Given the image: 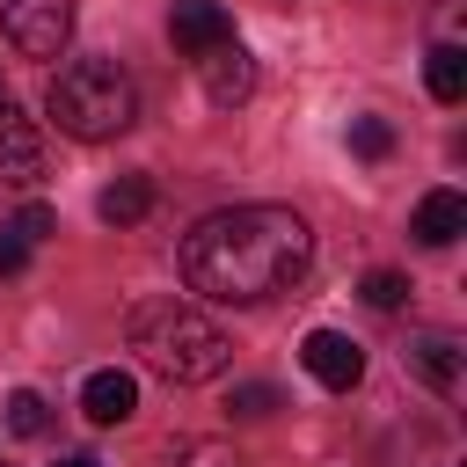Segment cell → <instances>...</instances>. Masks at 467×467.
Wrapping results in <instances>:
<instances>
[{
    "mask_svg": "<svg viewBox=\"0 0 467 467\" xmlns=\"http://www.w3.org/2000/svg\"><path fill=\"white\" fill-rule=\"evenodd\" d=\"M306 263H314V234L292 204H234L182 234V277L219 306L277 299L306 277Z\"/></svg>",
    "mask_w": 467,
    "mask_h": 467,
    "instance_id": "obj_1",
    "label": "cell"
},
{
    "mask_svg": "<svg viewBox=\"0 0 467 467\" xmlns=\"http://www.w3.org/2000/svg\"><path fill=\"white\" fill-rule=\"evenodd\" d=\"M124 336H131L139 365L161 372L168 387H204V379H219L226 358H234V336H226L212 314H197L190 299H139V306L124 314Z\"/></svg>",
    "mask_w": 467,
    "mask_h": 467,
    "instance_id": "obj_2",
    "label": "cell"
},
{
    "mask_svg": "<svg viewBox=\"0 0 467 467\" xmlns=\"http://www.w3.org/2000/svg\"><path fill=\"white\" fill-rule=\"evenodd\" d=\"M44 109H51V124L66 139H88L95 146V139H117V131L139 124V88H131V73L117 58H73V66L51 73Z\"/></svg>",
    "mask_w": 467,
    "mask_h": 467,
    "instance_id": "obj_3",
    "label": "cell"
},
{
    "mask_svg": "<svg viewBox=\"0 0 467 467\" xmlns=\"http://www.w3.org/2000/svg\"><path fill=\"white\" fill-rule=\"evenodd\" d=\"M0 29H7V44L22 58H58L73 44V0H7Z\"/></svg>",
    "mask_w": 467,
    "mask_h": 467,
    "instance_id": "obj_4",
    "label": "cell"
},
{
    "mask_svg": "<svg viewBox=\"0 0 467 467\" xmlns=\"http://www.w3.org/2000/svg\"><path fill=\"white\" fill-rule=\"evenodd\" d=\"M44 168H51V146H44V131H36V117H22L15 102L0 109V175L7 182H44Z\"/></svg>",
    "mask_w": 467,
    "mask_h": 467,
    "instance_id": "obj_5",
    "label": "cell"
},
{
    "mask_svg": "<svg viewBox=\"0 0 467 467\" xmlns=\"http://www.w3.org/2000/svg\"><path fill=\"white\" fill-rule=\"evenodd\" d=\"M299 365H306L321 387H336V394H350V387L365 379V350H358L343 328H314V336L299 343Z\"/></svg>",
    "mask_w": 467,
    "mask_h": 467,
    "instance_id": "obj_6",
    "label": "cell"
},
{
    "mask_svg": "<svg viewBox=\"0 0 467 467\" xmlns=\"http://www.w3.org/2000/svg\"><path fill=\"white\" fill-rule=\"evenodd\" d=\"M168 36H175V51H182V58H204V51L234 44V15H226L219 0H175Z\"/></svg>",
    "mask_w": 467,
    "mask_h": 467,
    "instance_id": "obj_7",
    "label": "cell"
},
{
    "mask_svg": "<svg viewBox=\"0 0 467 467\" xmlns=\"http://www.w3.org/2000/svg\"><path fill=\"white\" fill-rule=\"evenodd\" d=\"M197 80H204V95H212L219 109H241V102L255 95V58H248L241 44H219V51L197 58Z\"/></svg>",
    "mask_w": 467,
    "mask_h": 467,
    "instance_id": "obj_8",
    "label": "cell"
},
{
    "mask_svg": "<svg viewBox=\"0 0 467 467\" xmlns=\"http://www.w3.org/2000/svg\"><path fill=\"white\" fill-rule=\"evenodd\" d=\"M409 372H416L423 387L452 394V387H460V372H467V350H460L445 328H431V336H416V343H409Z\"/></svg>",
    "mask_w": 467,
    "mask_h": 467,
    "instance_id": "obj_9",
    "label": "cell"
},
{
    "mask_svg": "<svg viewBox=\"0 0 467 467\" xmlns=\"http://www.w3.org/2000/svg\"><path fill=\"white\" fill-rule=\"evenodd\" d=\"M409 234H416L423 248H452V241L467 234V197H460V190H431V197L416 204Z\"/></svg>",
    "mask_w": 467,
    "mask_h": 467,
    "instance_id": "obj_10",
    "label": "cell"
},
{
    "mask_svg": "<svg viewBox=\"0 0 467 467\" xmlns=\"http://www.w3.org/2000/svg\"><path fill=\"white\" fill-rule=\"evenodd\" d=\"M80 409H88V423H124V416L139 409V379H131V372H117V365H102V372H88Z\"/></svg>",
    "mask_w": 467,
    "mask_h": 467,
    "instance_id": "obj_11",
    "label": "cell"
},
{
    "mask_svg": "<svg viewBox=\"0 0 467 467\" xmlns=\"http://www.w3.org/2000/svg\"><path fill=\"white\" fill-rule=\"evenodd\" d=\"M95 212H102L109 226H131V219H146V212H153V182H146V175H117V182L95 197Z\"/></svg>",
    "mask_w": 467,
    "mask_h": 467,
    "instance_id": "obj_12",
    "label": "cell"
},
{
    "mask_svg": "<svg viewBox=\"0 0 467 467\" xmlns=\"http://www.w3.org/2000/svg\"><path fill=\"white\" fill-rule=\"evenodd\" d=\"M423 80H431V95H438V102H460V95H467V51H460V44H431Z\"/></svg>",
    "mask_w": 467,
    "mask_h": 467,
    "instance_id": "obj_13",
    "label": "cell"
},
{
    "mask_svg": "<svg viewBox=\"0 0 467 467\" xmlns=\"http://www.w3.org/2000/svg\"><path fill=\"white\" fill-rule=\"evenodd\" d=\"M161 467H241V452L226 438H175Z\"/></svg>",
    "mask_w": 467,
    "mask_h": 467,
    "instance_id": "obj_14",
    "label": "cell"
},
{
    "mask_svg": "<svg viewBox=\"0 0 467 467\" xmlns=\"http://www.w3.org/2000/svg\"><path fill=\"white\" fill-rule=\"evenodd\" d=\"M7 431H15V438H44V431H51V409H44L36 387H15V394H7Z\"/></svg>",
    "mask_w": 467,
    "mask_h": 467,
    "instance_id": "obj_15",
    "label": "cell"
},
{
    "mask_svg": "<svg viewBox=\"0 0 467 467\" xmlns=\"http://www.w3.org/2000/svg\"><path fill=\"white\" fill-rule=\"evenodd\" d=\"M350 153L358 161H387L394 153V124L387 117H350Z\"/></svg>",
    "mask_w": 467,
    "mask_h": 467,
    "instance_id": "obj_16",
    "label": "cell"
},
{
    "mask_svg": "<svg viewBox=\"0 0 467 467\" xmlns=\"http://www.w3.org/2000/svg\"><path fill=\"white\" fill-rule=\"evenodd\" d=\"M358 292H365V306L394 314V306L409 299V277H401V270H365V285H358Z\"/></svg>",
    "mask_w": 467,
    "mask_h": 467,
    "instance_id": "obj_17",
    "label": "cell"
},
{
    "mask_svg": "<svg viewBox=\"0 0 467 467\" xmlns=\"http://www.w3.org/2000/svg\"><path fill=\"white\" fill-rule=\"evenodd\" d=\"M226 409H234V416H277V387L248 379V387H234V394H226Z\"/></svg>",
    "mask_w": 467,
    "mask_h": 467,
    "instance_id": "obj_18",
    "label": "cell"
},
{
    "mask_svg": "<svg viewBox=\"0 0 467 467\" xmlns=\"http://www.w3.org/2000/svg\"><path fill=\"white\" fill-rule=\"evenodd\" d=\"M51 226H58V212H51V204H22V212H15V234H22V241H44Z\"/></svg>",
    "mask_w": 467,
    "mask_h": 467,
    "instance_id": "obj_19",
    "label": "cell"
},
{
    "mask_svg": "<svg viewBox=\"0 0 467 467\" xmlns=\"http://www.w3.org/2000/svg\"><path fill=\"white\" fill-rule=\"evenodd\" d=\"M22 263H29V241L15 226H0V277H22Z\"/></svg>",
    "mask_w": 467,
    "mask_h": 467,
    "instance_id": "obj_20",
    "label": "cell"
},
{
    "mask_svg": "<svg viewBox=\"0 0 467 467\" xmlns=\"http://www.w3.org/2000/svg\"><path fill=\"white\" fill-rule=\"evenodd\" d=\"M51 467H102L95 452H66V460H51Z\"/></svg>",
    "mask_w": 467,
    "mask_h": 467,
    "instance_id": "obj_21",
    "label": "cell"
},
{
    "mask_svg": "<svg viewBox=\"0 0 467 467\" xmlns=\"http://www.w3.org/2000/svg\"><path fill=\"white\" fill-rule=\"evenodd\" d=\"M0 109H7V88H0Z\"/></svg>",
    "mask_w": 467,
    "mask_h": 467,
    "instance_id": "obj_22",
    "label": "cell"
}]
</instances>
